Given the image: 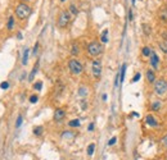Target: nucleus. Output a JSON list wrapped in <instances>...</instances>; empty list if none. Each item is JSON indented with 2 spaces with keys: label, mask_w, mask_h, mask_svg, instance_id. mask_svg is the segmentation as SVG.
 Listing matches in <instances>:
<instances>
[{
  "label": "nucleus",
  "mask_w": 167,
  "mask_h": 160,
  "mask_svg": "<svg viewBox=\"0 0 167 160\" xmlns=\"http://www.w3.org/2000/svg\"><path fill=\"white\" fill-rule=\"evenodd\" d=\"M147 81L149 83H154V82H156V73H154L153 69L147 70Z\"/></svg>",
  "instance_id": "9d476101"
},
{
  "label": "nucleus",
  "mask_w": 167,
  "mask_h": 160,
  "mask_svg": "<svg viewBox=\"0 0 167 160\" xmlns=\"http://www.w3.org/2000/svg\"><path fill=\"white\" fill-rule=\"evenodd\" d=\"M41 133H43V127L41 126H37L34 128V135L35 136H41Z\"/></svg>",
  "instance_id": "4be33fe9"
},
{
  "label": "nucleus",
  "mask_w": 167,
  "mask_h": 160,
  "mask_svg": "<svg viewBox=\"0 0 167 160\" xmlns=\"http://www.w3.org/2000/svg\"><path fill=\"white\" fill-rule=\"evenodd\" d=\"M23 1H30V0H23Z\"/></svg>",
  "instance_id": "58836bf2"
},
{
  "label": "nucleus",
  "mask_w": 167,
  "mask_h": 160,
  "mask_svg": "<svg viewBox=\"0 0 167 160\" xmlns=\"http://www.w3.org/2000/svg\"><path fill=\"white\" fill-rule=\"evenodd\" d=\"M141 28H143V32H144L145 36H150V34H152V27L148 25V23H143Z\"/></svg>",
  "instance_id": "f8f14e48"
},
{
  "label": "nucleus",
  "mask_w": 167,
  "mask_h": 160,
  "mask_svg": "<svg viewBox=\"0 0 167 160\" xmlns=\"http://www.w3.org/2000/svg\"><path fill=\"white\" fill-rule=\"evenodd\" d=\"M70 10H71V13H72V14H75V16H76L77 13H79V10H77V8L75 7L73 4H72V5H71V7H70Z\"/></svg>",
  "instance_id": "c756f323"
},
{
  "label": "nucleus",
  "mask_w": 167,
  "mask_h": 160,
  "mask_svg": "<svg viewBox=\"0 0 167 160\" xmlns=\"http://www.w3.org/2000/svg\"><path fill=\"white\" fill-rule=\"evenodd\" d=\"M88 131H89V132H93V131H94V123H90V124H89Z\"/></svg>",
  "instance_id": "f704fd0d"
},
{
  "label": "nucleus",
  "mask_w": 167,
  "mask_h": 160,
  "mask_svg": "<svg viewBox=\"0 0 167 160\" xmlns=\"http://www.w3.org/2000/svg\"><path fill=\"white\" fill-rule=\"evenodd\" d=\"M118 78H120V75L116 76V81H115V85H116V86H118Z\"/></svg>",
  "instance_id": "4c0bfd02"
},
{
  "label": "nucleus",
  "mask_w": 167,
  "mask_h": 160,
  "mask_svg": "<svg viewBox=\"0 0 167 160\" xmlns=\"http://www.w3.org/2000/svg\"><path fill=\"white\" fill-rule=\"evenodd\" d=\"M37 69H39V62L36 63V66L34 67V69H32V72L30 73V76H28V81H30V82H32V81H34L35 75H36V73H37Z\"/></svg>",
  "instance_id": "4468645a"
},
{
  "label": "nucleus",
  "mask_w": 167,
  "mask_h": 160,
  "mask_svg": "<svg viewBox=\"0 0 167 160\" xmlns=\"http://www.w3.org/2000/svg\"><path fill=\"white\" fill-rule=\"evenodd\" d=\"M54 120L55 122H62V120L66 118V111L63 110V109H57V110L54 111Z\"/></svg>",
  "instance_id": "6e6552de"
},
{
  "label": "nucleus",
  "mask_w": 167,
  "mask_h": 160,
  "mask_svg": "<svg viewBox=\"0 0 167 160\" xmlns=\"http://www.w3.org/2000/svg\"><path fill=\"white\" fill-rule=\"evenodd\" d=\"M154 92L158 96H163L167 92V81L165 78H159L154 82Z\"/></svg>",
  "instance_id": "7ed1b4c3"
},
{
  "label": "nucleus",
  "mask_w": 167,
  "mask_h": 160,
  "mask_svg": "<svg viewBox=\"0 0 167 160\" xmlns=\"http://www.w3.org/2000/svg\"><path fill=\"white\" fill-rule=\"evenodd\" d=\"M28 53H30V50L28 49H25V51H23V58H22V64H23V66H26V64H27Z\"/></svg>",
  "instance_id": "a211bd4d"
},
{
  "label": "nucleus",
  "mask_w": 167,
  "mask_h": 160,
  "mask_svg": "<svg viewBox=\"0 0 167 160\" xmlns=\"http://www.w3.org/2000/svg\"><path fill=\"white\" fill-rule=\"evenodd\" d=\"M94 150H95V144H90L88 146V155L91 156L94 154Z\"/></svg>",
  "instance_id": "b1692460"
},
{
  "label": "nucleus",
  "mask_w": 167,
  "mask_h": 160,
  "mask_svg": "<svg viewBox=\"0 0 167 160\" xmlns=\"http://www.w3.org/2000/svg\"><path fill=\"white\" fill-rule=\"evenodd\" d=\"M145 123H147L149 127H153V128L158 126L157 119L153 117V115H147V117H145Z\"/></svg>",
  "instance_id": "1a4fd4ad"
},
{
  "label": "nucleus",
  "mask_w": 167,
  "mask_h": 160,
  "mask_svg": "<svg viewBox=\"0 0 167 160\" xmlns=\"http://www.w3.org/2000/svg\"><path fill=\"white\" fill-rule=\"evenodd\" d=\"M150 66L152 68H153L154 70H157V69H159V58H158V55L156 54V53L152 50V53H150Z\"/></svg>",
  "instance_id": "0eeeda50"
},
{
  "label": "nucleus",
  "mask_w": 167,
  "mask_h": 160,
  "mask_svg": "<svg viewBox=\"0 0 167 160\" xmlns=\"http://www.w3.org/2000/svg\"><path fill=\"white\" fill-rule=\"evenodd\" d=\"M86 49H88V53L91 57H99L104 51V46L100 42H98V41H91Z\"/></svg>",
  "instance_id": "f03ea898"
},
{
  "label": "nucleus",
  "mask_w": 167,
  "mask_h": 160,
  "mask_svg": "<svg viewBox=\"0 0 167 160\" xmlns=\"http://www.w3.org/2000/svg\"><path fill=\"white\" fill-rule=\"evenodd\" d=\"M32 9L30 5H27L26 3H19L16 8V16L18 17L19 19H26L31 16Z\"/></svg>",
  "instance_id": "f257e3e1"
},
{
  "label": "nucleus",
  "mask_w": 167,
  "mask_h": 160,
  "mask_svg": "<svg viewBox=\"0 0 167 160\" xmlns=\"http://www.w3.org/2000/svg\"><path fill=\"white\" fill-rule=\"evenodd\" d=\"M159 49L162 50L165 54H167V40H163L159 42Z\"/></svg>",
  "instance_id": "412c9836"
},
{
  "label": "nucleus",
  "mask_w": 167,
  "mask_h": 160,
  "mask_svg": "<svg viewBox=\"0 0 167 160\" xmlns=\"http://www.w3.org/2000/svg\"><path fill=\"white\" fill-rule=\"evenodd\" d=\"M100 41L102 42H108V29H104V31L102 32V36H100Z\"/></svg>",
  "instance_id": "f3484780"
},
{
  "label": "nucleus",
  "mask_w": 167,
  "mask_h": 160,
  "mask_svg": "<svg viewBox=\"0 0 167 160\" xmlns=\"http://www.w3.org/2000/svg\"><path fill=\"white\" fill-rule=\"evenodd\" d=\"M161 108H162V103L161 101H153L150 104V109L153 111H159Z\"/></svg>",
  "instance_id": "9b49d317"
},
{
  "label": "nucleus",
  "mask_w": 167,
  "mask_h": 160,
  "mask_svg": "<svg viewBox=\"0 0 167 160\" xmlns=\"http://www.w3.org/2000/svg\"><path fill=\"white\" fill-rule=\"evenodd\" d=\"M125 72H126V64H124L121 68V78H120L121 82H124V79H125Z\"/></svg>",
  "instance_id": "a878e982"
},
{
  "label": "nucleus",
  "mask_w": 167,
  "mask_h": 160,
  "mask_svg": "<svg viewBox=\"0 0 167 160\" xmlns=\"http://www.w3.org/2000/svg\"><path fill=\"white\" fill-rule=\"evenodd\" d=\"M150 53H152V49L149 46H144L141 50V54L144 55V57H150Z\"/></svg>",
  "instance_id": "aec40b11"
},
{
  "label": "nucleus",
  "mask_w": 167,
  "mask_h": 160,
  "mask_svg": "<svg viewBox=\"0 0 167 160\" xmlns=\"http://www.w3.org/2000/svg\"><path fill=\"white\" fill-rule=\"evenodd\" d=\"M161 144H162L165 147H167V135H165L162 138H161Z\"/></svg>",
  "instance_id": "7c9ffc66"
},
{
  "label": "nucleus",
  "mask_w": 167,
  "mask_h": 160,
  "mask_svg": "<svg viewBox=\"0 0 167 160\" xmlns=\"http://www.w3.org/2000/svg\"><path fill=\"white\" fill-rule=\"evenodd\" d=\"M159 19L163 21V22H167V8H162L159 10Z\"/></svg>",
  "instance_id": "ddd939ff"
},
{
  "label": "nucleus",
  "mask_w": 167,
  "mask_h": 160,
  "mask_svg": "<svg viewBox=\"0 0 167 160\" xmlns=\"http://www.w3.org/2000/svg\"><path fill=\"white\" fill-rule=\"evenodd\" d=\"M37 50H39V42H36V44H35L34 51H32V53H34V55H35V54H36V53H37Z\"/></svg>",
  "instance_id": "c9c22d12"
},
{
  "label": "nucleus",
  "mask_w": 167,
  "mask_h": 160,
  "mask_svg": "<svg viewBox=\"0 0 167 160\" xmlns=\"http://www.w3.org/2000/svg\"><path fill=\"white\" fill-rule=\"evenodd\" d=\"M37 101H39L37 95H32V96H30V103H31V104H36Z\"/></svg>",
  "instance_id": "bb28decb"
},
{
  "label": "nucleus",
  "mask_w": 167,
  "mask_h": 160,
  "mask_svg": "<svg viewBox=\"0 0 167 160\" xmlns=\"http://www.w3.org/2000/svg\"><path fill=\"white\" fill-rule=\"evenodd\" d=\"M116 141H117V138H116V137H112L111 140L108 141V145H109V146H112V145H115V144H116Z\"/></svg>",
  "instance_id": "72a5a7b5"
},
{
  "label": "nucleus",
  "mask_w": 167,
  "mask_h": 160,
  "mask_svg": "<svg viewBox=\"0 0 167 160\" xmlns=\"http://www.w3.org/2000/svg\"><path fill=\"white\" fill-rule=\"evenodd\" d=\"M79 53H80V47H79V45L77 44H73L72 45V49H71V54L73 55H79Z\"/></svg>",
  "instance_id": "6ab92c4d"
},
{
  "label": "nucleus",
  "mask_w": 167,
  "mask_h": 160,
  "mask_svg": "<svg viewBox=\"0 0 167 160\" xmlns=\"http://www.w3.org/2000/svg\"><path fill=\"white\" fill-rule=\"evenodd\" d=\"M14 27V17H9V19H8V29L12 31Z\"/></svg>",
  "instance_id": "5701e85b"
},
{
  "label": "nucleus",
  "mask_w": 167,
  "mask_h": 160,
  "mask_svg": "<svg viewBox=\"0 0 167 160\" xmlns=\"http://www.w3.org/2000/svg\"><path fill=\"white\" fill-rule=\"evenodd\" d=\"M140 78H141V75H140V73H136V75L134 76V78H132V81H131V82H138Z\"/></svg>",
  "instance_id": "2f4dec72"
},
{
  "label": "nucleus",
  "mask_w": 167,
  "mask_h": 160,
  "mask_svg": "<svg viewBox=\"0 0 167 160\" xmlns=\"http://www.w3.org/2000/svg\"><path fill=\"white\" fill-rule=\"evenodd\" d=\"M91 70H93V76L94 78H100V76H102V62L99 60V59H95L93 60V63H91Z\"/></svg>",
  "instance_id": "423d86ee"
},
{
  "label": "nucleus",
  "mask_w": 167,
  "mask_h": 160,
  "mask_svg": "<svg viewBox=\"0 0 167 160\" xmlns=\"http://www.w3.org/2000/svg\"><path fill=\"white\" fill-rule=\"evenodd\" d=\"M68 69H70V72L72 73V75L79 76V75H81V73H82L84 67H82V64L77 60V59H71V60L68 62Z\"/></svg>",
  "instance_id": "20e7f679"
},
{
  "label": "nucleus",
  "mask_w": 167,
  "mask_h": 160,
  "mask_svg": "<svg viewBox=\"0 0 167 160\" xmlns=\"http://www.w3.org/2000/svg\"><path fill=\"white\" fill-rule=\"evenodd\" d=\"M73 137H75V133L71 131H66L62 133V138H63V140H71V138H73Z\"/></svg>",
  "instance_id": "2eb2a0df"
},
{
  "label": "nucleus",
  "mask_w": 167,
  "mask_h": 160,
  "mask_svg": "<svg viewBox=\"0 0 167 160\" xmlns=\"http://www.w3.org/2000/svg\"><path fill=\"white\" fill-rule=\"evenodd\" d=\"M41 87H43V82H41V81H39V82H36V83L34 85V88H35L36 91H40Z\"/></svg>",
  "instance_id": "cd10ccee"
},
{
  "label": "nucleus",
  "mask_w": 167,
  "mask_h": 160,
  "mask_svg": "<svg viewBox=\"0 0 167 160\" xmlns=\"http://www.w3.org/2000/svg\"><path fill=\"white\" fill-rule=\"evenodd\" d=\"M161 35H162V36H163V40H167V31H163Z\"/></svg>",
  "instance_id": "e433bc0d"
},
{
  "label": "nucleus",
  "mask_w": 167,
  "mask_h": 160,
  "mask_svg": "<svg viewBox=\"0 0 167 160\" xmlns=\"http://www.w3.org/2000/svg\"><path fill=\"white\" fill-rule=\"evenodd\" d=\"M61 1H64V0H61Z\"/></svg>",
  "instance_id": "ea45409f"
},
{
  "label": "nucleus",
  "mask_w": 167,
  "mask_h": 160,
  "mask_svg": "<svg viewBox=\"0 0 167 160\" xmlns=\"http://www.w3.org/2000/svg\"><path fill=\"white\" fill-rule=\"evenodd\" d=\"M21 124H22V115H18V118H17V122H16V128H19Z\"/></svg>",
  "instance_id": "c85d7f7f"
},
{
  "label": "nucleus",
  "mask_w": 167,
  "mask_h": 160,
  "mask_svg": "<svg viewBox=\"0 0 167 160\" xmlns=\"http://www.w3.org/2000/svg\"><path fill=\"white\" fill-rule=\"evenodd\" d=\"M0 87H1L3 90H7V88L9 87V83H8L7 81H5V82H1V85H0Z\"/></svg>",
  "instance_id": "473e14b6"
},
{
  "label": "nucleus",
  "mask_w": 167,
  "mask_h": 160,
  "mask_svg": "<svg viewBox=\"0 0 167 160\" xmlns=\"http://www.w3.org/2000/svg\"><path fill=\"white\" fill-rule=\"evenodd\" d=\"M79 95L80 96H86L88 95V90H86V87H84V86H81V87L79 88Z\"/></svg>",
  "instance_id": "393cba45"
},
{
  "label": "nucleus",
  "mask_w": 167,
  "mask_h": 160,
  "mask_svg": "<svg viewBox=\"0 0 167 160\" xmlns=\"http://www.w3.org/2000/svg\"><path fill=\"white\" fill-rule=\"evenodd\" d=\"M70 21H71V12L62 10L61 14H59V17H58V22H57V25H58V27L64 28V27L68 26Z\"/></svg>",
  "instance_id": "39448f33"
},
{
  "label": "nucleus",
  "mask_w": 167,
  "mask_h": 160,
  "mask_svg": "<svg viewBox=\"0 0 167 160\" xmlns=\"http://www.w3.org/2000/svg\"><path fill=\"white\" fill-rule=\"evenodd\" d=\"M80 120L79 119H72V120H70L68 122V126L71 127V128H77V127H80Z\"/></svg>",
  "instance_id": "dca6fc26"
}]
</instances>
